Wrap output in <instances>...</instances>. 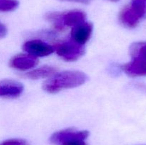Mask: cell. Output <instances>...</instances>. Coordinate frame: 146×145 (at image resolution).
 Wrapping results in <instances>:
<instances>
[{
	"label": "cell",
	"mask_w": 146,
	"mask_h": 145,
	"mask_svg": "<svg viewBox=\"0 0 146 145\" xmlns=\"http://www.w3.org/2000/svg\"><path fill=\"white\" fill-rule=\"evenodd\" d=\"M88 79L86 74L78 71H67L56 73L43 84V89L49 93H56L64 89L76 88Z\"/></svg>",
	"instance_id": "6da1fadb"
},
{
	"label": "cell",
	"mask_w": 146,
	"mask_h": 145,
	"mask_svg": "<svg viewBox=\"0 0 146 145\" xmlns=\"http://www.w3.org/2000/svg\"><path fill=\"white\" fill-rule=\"evenodd\" d=\"M131 61L122 66L128 76H146V42L134 43L130 47Z\"/></svg>",
	"instance_id": "7a4b0ae2"
},
{
	"label": "cell",
	"mask_w": 146,
	"mask_h": 145,
	"mask_svg": "<svg viewBox=\"0 0 146 145\" xmlns=\"http://www.w3.org/2000/svg\"><path fill=\"white\" fill-rule=\"evenodd\" d=\"M146 17V0H131L119 15L120 22L126 28H135Z\"/></svg>",
	"instance_id": "3957f363"
},
{
	"label": "cell",
	"mask_w": 146,
	"mask_h": 145,
	"mask_svg": "<svg viewBox=\"0 0 146 145\" xmlns=\"http://www.w3.org/2000/svg\"><path fill=\"white\" fill-rule=\"evenodd\" d=\"M54 47L57 55L66 61H76L85 53L84 45L76 44L71 39L57 44Z\"/></svg>",
	"instance_id": "277c9868"
},
{
	"label": "cell",
	"mask_w": 146,
	"mask_h": 145,
	"mask_svg": "<svg viewBox=\"0 0 146 145\" xmlns=\"http://www.w3.org/2000/svg\"><path fill=\"white\" fill-rule=\"evenodd\" d=\"M89 135L86 130L78 131L74 129H66L53 134L50 137V142L55 145H61L65 142L73 140H85Z\"/></svg>",
	"instance_id": "5b68a950"
},
{
	"label": "cell",
	"mask_w": 146,
	"mask_h": 145,
	"mask_svg": "<svg viewBox=\"0 0 146 145\" xmlns=\"http://www.w3.org/2000/svg\"><path fill=\"white\" fill-rule=\"evenodd\" d=\"M23 49L27 53L36 58L47 56L55 51L54 46L38 39L27 41L23 45Z\"/></svg>",
	"instance_id": "8992f818"
},
{
	"label": "cell",
	"mask_w": 146,
	"mask_h": 145,
	"mask_svg": "<svg viewBox=\"0 0 146 145\" xmlns=\"http://www.w3.org/2000/svg\"><path fill=\"white\" fill-rule=\"evenodd\" d=\"M24 91L22 84L12 80L0 81V97L5 98H16L19 97Z\"/></svg>",
	"instance_id": "52a82bcc"
},
{
	"label": "cell",
	"mask_w": 146,
	"mask_h": 145,
	"mask_svg": "<svg viewBox=\"0 0 146 145\" xmlns=\"http://www.w3.org/2000/svg\"><path fill=\"white\" fill-rule=\"evenodd\" d=\"M93 31V24L84 22L80 25L73 27L71 30V40L79 45H84L89 40Z\"/></svg>",
	"instance_id": "ba28073f"
},
{
	"label": "cell",
	"mask_w": 146,
	"mask_h": 145,
	"mask_svg": "<svg viewBox=\"0 0 146 145\" xmlns=\"http://www.w3.org/2000/svg\"><path fill=\"white\" fill-rule=\"evenodd\" d=\"M38 63V59L29 54H20L12 58L9 65L12 68L20 71H27L34 68Z\"/></svg>",
	"instance_id": "9c48e42d"
},
{
	"label": "cell",
	"mask_w": 146,
	"mask_h": 145,
	"mask_svg": "<svg viewBox=\"0 0 146 145\" xmlns=\"http://www.w3.org/2000/svg\"><path fill=\"white\" fill-rule=\"evenodd\" d=\"M86 15L80 10H72L68 12L62 13V23L64 26L75 27L86 22Z\"/></svg>",
	"instance_id": "30bf717a"
},
{
	"label": "cell",
	"mask_w": 146,
	"mask_h": 145,
	"mask_svg": "<svg viewBox=\"0 0 146 145\" xmlns=\"http://www.w3.org/2000/svg\"><path fill=\"white\" fill-rule=\"evenodd\" d=\"M56 72V69L54 67L45 65V66H42L41 68H36L35 70H33L32 71L27 72L24 74V76L29 79L37 80L51 76L55 74Z\"/></svg>",
	"instance_id": "8fae6325"
},
{
	"label": "cell",
	"mask_w": 146,
	"mask_h": 145,
	"mask_svg": "<svg viewBox=\"0 0 146 145\" xmlns=\"http://www.w3.org/2000/svg\"><path fill=\"white\" fill-rule=\"evenodd\" d=\"M46 19L51 22L56 29L63 30L64 26L62 23V13L49 12L46 15Z\"/></svg>",
	"instance_id": "7c38bea8"
},
{
	"label": "cell",
	"mask_w": 146,
	"mask_h": 145,
	"mask_svg": "<svg viewBox=\"0 0 146 145\" xmlns=\"http://www.w3.org/2000/svg\"><path fill=\"white\" fill-rule=\"evenodd\" d=\"M19 6L17 0H0V11H10L16 9Z\"/></svg>",
	"instance_id": "4fadbf2b"
},
{
	"label": "cell",
	"mask_w": 146,
	"mask_h": 145,
	"mask_svg": "<svg viewBox=\"0 0 146 145\" xmlns=\"http://www.w3.org/2000/svg\"><path fill=\"white\" fill-rule=\"evenodd\" d=\"M0 145H29L28 142L22 139H11L4 141Z\"/></svg>",
	"instance_id": "5bb4252c"
},
{
	"label": "cell",
	"mask_w": 146,
	"mask_h": 145,
	"mask_svg": "<svg viewBox=\"0 0 146 145\" xmlns=\"http://www.w3.org/2000/svg\"><path fill=\"white\" fill-rule=\"evenodd\" d=\"M61 145H87V144L85 142V140L77 139V140H73L71 141V142H65V143L62 144Z\"/></svg>",
	"instance_id": "9a60e30c"
},
{
	"label": "cell",
	"mask_w": 146,
	"mask_h": 145,
	"mask_svg": "<svg viewBox=\"0 0 146 145\" xmlns=\"http://www.w3.org/2000/svg\"><path fill=\"white\" fill-rule=\"evenodd\" d=\"M7 34V28L5 26L0 22V38H4Z\"/></svg>",
	"instance_id": "2e32d148"
},
{
	"label": "cell",
	"mask_w": 146,
	"mask_h": 145,
	"mask_svg": "<svg viewBox=\"0 0 146 145\" xmlns=\"http://www.w3.org/2000/svg\"><path fill=\"white\" fill-rule=\"evenodd\" d=\"M61 1H74V2L82 3V4H88L91 0H61Z\"/></svg>",
	"instance_id": "e0dca14e"
},
{
	"label": "cell",
	"mask_w": 146,
	"mask_h": 145,
	"mask_svg": "<svg viewBox=\"0 0 146 145\" xmlns=\"http://www.w3.org/2000/svg\"><path fill=\"white\" fill-rule=\"evenodd\" d=\"M110 1H119V0H110Z\"/></svg>",
	"instance_id": "ac0fdd59"
}]
</instances>
